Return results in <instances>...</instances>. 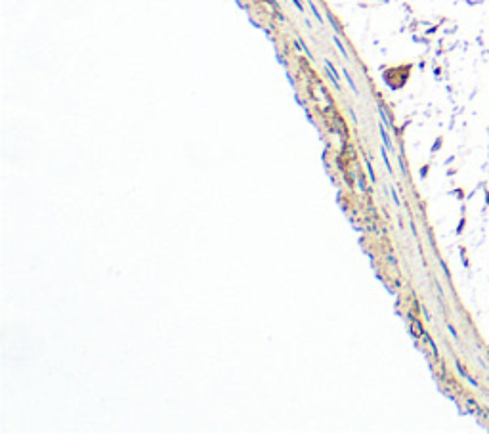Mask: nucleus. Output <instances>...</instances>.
I'll return each instance as SVG.
<instances>
[{
  "mask_svg": "<svg viewBox=\"0 0 489 434\" xmlns=\"http://www.w3.org/2000/svg\"><path fill=\"white\" fill-rule=\"evenodd\" d=\"M380 134H382V140H384L386 147H388V149H392V142H390V138H388V134H386V130L382 129V125H380Z\"/></svg>",
  "mask_w": 489,
  "mask_h": 434,
  "instance_id": "obj_1",
  "label": "nucleus"
},
{
  "mask_svg": "<svg viewBox=\"0 0 489 434\" xmlns=\"http://www.w3.org/2000/svg\"><path fill=\"white\" fill-rule=\"evenodd\" d=\"M310 8H312V12H314V15H316L317 21H319V23H323V17H321V14H319V10L316 8V4H314V2H310Z\"/></svg>",
  "mask_w": 489,
  "mask_h": 434,
  "instance_id": "obj_2",
  "label": "nucleus"
},
{
  "mask_svg": "<svg viewBox=\"0 0 489 434\" xmlns=\"http://www.w3.org/2000/svg\"><path fill=\"white\" fill-rule=\"evenodd\" d=\"M342 73H344V77H346V81H348V85H350V87H352V90H354V92L358 94V88H356V85H354V81H352L350 73H348V71H342Z\"/></svg>",
  "mask_w": 489,
  "mask_h": 434,
  "instance_id": "obj_3",
  "label": "nucleus"
},
{
  "mask_svg": "<svg viewBox=\"0 0 489 434\" xmlns=\"http://www.w3.org/2000/svg\"><path fill=\"white\" fill-rule=\"evenodd\" d=\"M334 43H336V46H338V50L342 52V56H344V58H348V52H346V48L342 46V43H340V41H338L336 37H334Z\"/></svg>",
  "mask_w": 489,
  "mask_h": 434,
  "instance_id": "obj_4",
  "label": "nucleus"
},
{
  "mask_svg": "<svg viewBox=\"0 0 489 434\" xmlns=\"http://www.w3.org/2000/svg\"><path fill=\"white\" fill-rule=\"evenodd\" d=\"M382 159H384V163H386L388 171H392V167H390V161H388V155H386V149H382Z\"/></svg>",
  "mask_w": 489,
  "mask_h": 434,
  "instance_id": "obj_5",
  "label": "nucleus"
},
{
  "mask_svg": "<svg viewBox=\"0 0 489 434\" xmlns=\"http://www.w3.org/2000/svg\"><path fill=\"white\" fill-rule=\"evenodd\" d=\"M367 171H369V176H371V180H373V182H376V180H374V173H373V167H371V163H367Z\"/></svg>",
  "mask_w": 489,
  "mask_h": 434,
  "instance_id": "obj_6",
  "label": "nucleus"
},
{
  "mask_svg": "<svg viewBox=\"0 0 489 434\" xmlns=\"http://www.w3.org/2000/svg\"><path fill=\"white\" fill-rule=\"evenodd\" d=\"M292 2H294V6H296V8H298V10H300V12H302V14H304V6H302V2H300V0H292Z\"/></svg>",
  "mask_w": 489,
  "mask_h": 434,
  "instance_id": "obj_7",
  "label": "nucleus"
}]
</instances>
